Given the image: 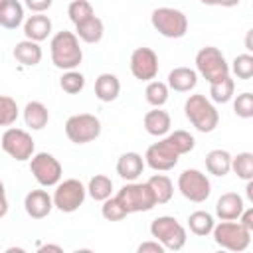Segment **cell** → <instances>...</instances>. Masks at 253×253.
<instances>
[{
  "label": "cell",
  "instance_id": "obj_21",
  "mask_svg": "<svg viewBox=\"0 0 253 253\" xmlns=\"http://www.w3.org/2000/svg\"><path fill=\"white\" fill-rule=\"evenodd\" d=\"M14 59L18 63H22L24 67H34L42 61V47L38 42H32V40H22L14 45Z\"/></svg>",
  "mask_w": 253,
  "mask_h": 253
},
{
  "label": "cell",
  "instance_id": "obj_17",
  "mask_svg": "<svg viewBox=\"0 0 253 253\" xmlns=\"http://www.w3.org/2000/svg\"><path fill=\"white\" fill-rule=\"evenodd\" d=\"M243 208H245V204H243V198L239 194L225 192L215 202V215L219 219H237L241 215Z\"/></svg>",
  "mask_w": 253,
  "mask_h": 253
},
{
  "label": "cell",
  "instance_id": "obj_1",
  "mask_svg": "<svg viewBox=\"0 0 253 253\" xmlns=\"http://www.w3.org/2000/svg\"><path fill=\"white\" fill-rule=\"evenodd\" d=\"M49 53H51V63L63 71L75 69L83 61V49L79 45V38L75 36V32H67V30H61L51 38Z\"/></svg>",
  "mask_w": 253,
  "mask_h": 253
},
{
  "label": "cell",
  "instance_id": "obj_34",
  "mask_svg": "<svg viewBox=\"0 0 253 253\" xmlns=\"http://www.w3.org/2000/svg\"><path fill=\"white\" fill-rule=\"evenodd\" d=\"M229 71H233V75L237 79H243V81H249L253 77V55L251 53H239L231 65H229Z\"/></svg>",
  "mask_w": 253,
  "mask_h": 253
},
{
  "label": "cell",
  "instance_id": "obj_9",
  "mask_svg": "<svg viewBox=\"0 0 253 253\" xmlns=\"http://www.w3.org/2000/svg\"><path fill=\"white\" fill-rule=\"evenodd\" d=\"M0 146L10 158H14L18 162L30 160L36 150V142H34L32 134L28 130L16 128V126H10L4 130V134L0 136Z\"/></svg>",
  "mask_w": 253,
  "mask_h": 253
},
{
  "label": "cell",
  "instance_id": "obj_22",
  "mask_svg": "<svg viewBox=\"0 0 253 253\" xmlns=\"http://www.w3.org/2000/svg\"><path fill=\"white\" fill-rule=\"evenodd\" d=\"M121 93V81L113 73H101L95 79V97L101 103H111Z\"/></svg>",
  "mask_w": 253,
  "mask_h": 253
},
{
  "label": "cell",
  "instance_id": "obj_24",
  "mask_svg": "<svg viewBox=\"0 0 253 253\" xmlns=\"http://www.w3.org/2000/svg\"><path fill=\"white\" fill-rule=\"evenodd\" d=\"M49 121V111L40 101H30L24 107V123L32 130H42Z\"/></svg>",
  "mask_w": 253,
  "mask_h": 253
},
{
  "label": "cell",
  "instance_id": "obj_20",
  "mask_svg": "<svg viewBox=\"0 0 253 253\" xmlns=\"http://www.w3.org/2000/svg\"><path fill=\"white\" fill-rule=\"evenodd\" d=\"M144 130L152 136H166L170 126H172V119L166 111H162L160 107H154L152 111H148L144 115Z\"/></svg>",
  "mask_w": 253,
  "mask_h": 253
},
{
  "label": "cell",
  "instance_id": "obj_42",
  "mask_svg": "<svg viewBox=\"0 0 253 253\" xmlns=\"http://www.w3.org/2000/svg\"><path fill=\"white\" fill-rule=\"evenodd\" d=\"M237 219H239V223L243 227H247L249 231H253V208H243V211H241V215Z\"/></svg>",
  "mask_w": 253,
  "mask_h": 253
},
{
  "label": "cell",
  "instance_id": "obj_10",
  "mask_svg": "<svg viewBox=\"0 0 253 253\" xmlns=\"http://www.w3.org/2000/svg\"><path fill=\"white\" fill-rule=\"evenodd\" d=\"M65 134L73 144H87L99 138L101 121L91 113H79L65 121Z\"/></svg>",
  "mask_w": 253,
  "mask_h": 253
},
{
  "label": "cell",
  "instance_id": "obj_30",
  "mask_svg": "<svg viewBox=\"0 0 253 253\" xmlns=\"http://www.w3.org/2000/svg\"><path fill=\"white\" fill-rule=\"evenodd\" d=\"M233 91H235V81L229 75L223 77L221 81L210 83V97H211L213 103H227V101H231Z\"/></svg>",
  "mask_w": 253,
  "mask_h": 253
},
{
  "label": "cell",
  "instance_id": "obj_36",
  "mask_svg": "<svg viewBox=\"0 0 253 253\" xmlns=\"http://www.w3.org/2000/svg\"><path fill=\"white\" fill-rule=\"evenodd\" d=\"M59 87H61L65 93H69V95H77V93L83 91V87H85V77H83V73H79V71H75V69H69V71H65V73L61 75Z\"/></svg>",
  "mask_w": 253,
  "mask_h": 253
},
{
  "label": "cell",
  "instance_id": "obj_37",
  "mask_svg": "<svg viewBox=\"0 0 253 253\" xmlns=\"http://www.w3.org/2000/svg\"><path fill=\"white\" fill-rule=\"evenodd\" d=\"M67 16L75 26V24L95 16V10H93L91 2H87V0H71V4L67 6Z\"/></svg>",
  "mask_w": 253,
  "mask_h": 253
},
{
  "label": "cell",
  "instance_id": "obj_44",
  "mask_svg": "<svg viewBox=\"0 0 253 253\" xmlns=\"http://www.w3.org/2000/svg\"><path fill=\"white\" fill-rule=\"evenodd\" d=\"M8 213V198H6V188L0 180V219Z\"/></svg>",
  "mask_w": 253,
  "mask_h": 253
},
{
  "label": "cell",
  "instance_id": "obj_15",
  "mask_svg": "<svg viewBox=\"0 0 253 253\" xmlns=\"http://www.w3.org/2000/svg\"><path fill=\"white\" fill-rule=\"evenodd\" d=\"M24 210L32 219H43L53 210V200L45 190H32L24 198Z\"/></svg>",
  "mask_w": 253,
  "mask_h": 253
},
{
  "label": "cell",
  "instance_id": "obj_41",
  "mask_svg": "<svg viewBox=\"0 0 253 253\" xmlns=\"http://www.w3.org/2000/svg\"><path fill=\"white\" fill-rule=\"evenodd\" d=\"M136 251L138 253H162L164 251V245L160 243V241H144V243H140L138 247H136Z\"/></svg>",
  "mask_w": 253,
  "mask_h": 253
},
{
  "label": "cell",
  "instance_id": "obj_6",
  "mask_svg": "<svg viewBox=\"0 0 253 253\" xmlns=\"http://www.w3.org/2000/svg\"><path fill=\"white\" fill-rule=\"evenodd\" d=\"M150 235L156 241H160L164 245V249H170V251H180L188 239L184 225L172 215H160V217L152 219Z\"/></svg>",
  "mask_w": 253,
  "mask_h": 253
},
{
  "label": "cell",
  "instance_id": "obj_2",
  "mask_svg": "<svg viewBox=\"0 0 253 253\" xmlns=\"http://www.w3.org/2000/svg\"><path fill=\"white\" fill-rule=\"evenodd\" d=\"M184 115L192 123V126L200 132H211L215 130L219 123V113L213 107V103L206 95H190L184 103Z\"/></svg>",
  "mask_w": 253,
  "mask_h": 253
},
{
  "label": "cell",
  "instance_id": "obj_3",
  "mask_svg": "<svg viewBox=\"0 0 253 253\" xmlns=\"http://www.w3.org/2000/svg\"><path fill=\"white\" fill-rule=\"evenodd\" d=\"M150 24H152V28L160 36L170 38V40L184 38L186 32H188V18H186V14L182 10L170 8V6H162V8L152 10Z\"/></svg>",
  "mask_w": 253,
  "mask_h": 253
},
{
  "label": "cell",
  "instance_id": "obj_26",
  "mask_svg": "<svg viewBox=\"0 0 253 253\" xmlns=\"http://www.w3.org/2000/svg\"><path fill=\"white\" fill-rule=\"evenodd\" d=\"M206 170L213 176H225L229 174L231 170V154L227 150H221V148H215V150H210L206 154Z\"/></svg>",
  "mask_w": 253,
  "mask_h": 253
},
{
  "label": "cell",
  "instance_id": "obj_35",
  "mask_svg": "<svg viewBox=\"0 0 253 253\" xmlns=\"http://www.w3.org/2000/svg\"><path fill=\"white\" fill-rule=\"evenodd\" d=\"M18 115H20L18 103L8 95H0V126H12Z\"/></svg>",
  "mask_w": 253,
  "mask_h": 253
},
{
  "label": "cell",
  "instance_id": "obj_38",
  "mask_svg": "<svg viewBox=\"0 0 253 253\" xmlns=\"http://www.w3.org/2000/svg\"><path fill=\"white\" fill-rule=\"evenodd\" d=\"M101 215H103L107 221H121V219H125L128 213H126L125 206H123V204L117 200V196H115V198H107V200H103Z\"/></svg>",
  "mask_w": 253,
  "mask_h": 253
},
{
  "label": "cell",
  "instance_id": "obj_5",
  "mask_svg": "<svg viewBox=\"0 0 253 253\" xmlns=\"http://www.w3.org/2000/svg\"><path fill=\"white\" fill-rule=\"evenodd\" d=\"M196 73L208 83H215L229 75V63L217 47L206 45L196 53Z\"/></svg>",
  "mask_w": 253,
  "mask_h": 253
},
{
  "label": "cell",
  "instance_id": "obj_45",
  "mask_svg": "<svg viewBox=\"0 0 253 253\" xmlns=\"http://www.w3.org/2000/svg\"><path fill=\"white\" fill-rule=\"evenodd\" d=\"M40 253H45V251H55V253H61V247L59 245H40L38 249Z\"/></svg>",
  "mask_w": 253,
  "mask_h": 253
},
{
  "label": "cell",
  "instance_id": "obj_12",
  "mask_svg": "<svg viewBox=\"0 0 253 253\" xmlns=\"http://www.w3.org/2000/svg\"><path fill=\"white\" fill-rule=\"evenodd\" d=\"M30 172L34 174L36 182L43 188H51L61 180L63 168L59 164V160L49 154V152H34V156L30 158Z\"/></svg>",
  "mask_w": 253,
  "mask_h": 253
},
{
  "label": "cell",
  "instance_id": "obj_4",
  "mask_svg": "<svg viewBox=\"0 0 253 253\" xmlns=\"http://www.w3.org/2000/svg\"><path fill=\"white\" fill-rule=\"evenodd\" d=\"M215 245L227 251H245L251 243V231L235 219H221L211 229Z\"/></svg>",
  "mask_w": 253,
  "mask_h": 253
},
{
  "label": "cell",
  "instance_id": "obj_29",
  "mask_svg": "<svg viewBox=\"0 0 253 253\" xmlns=\"http://www.w3.org/2000/svg\"><path fill=\"white\" fill-rule=\"evenodd\" d=\"M87 194L95 200V202H103L107 198H111L113 194V180L105 174H95L89 184H87Z\"/></svg>",
  "mask_w": 253,
  "mask_h": 253
},
{
  "label": "cell",
  "instance_id": "obj_8",
  "mask_svg": "<svg viewBox=\"0 0 253 253\" xmlns=\"http://www.w3.org/2000/svg\"><path fill=\"white\" fill-rule=\"evenodd\" d=\"M87 198V188L77 180V178H67V180H59L55 184V192L51 196L53 200V208H57L63 213H73L77 211L83 202Z\"/></svg>",
  "mask_w": 253,
  "mask_h": 253
},
{
  "label": "cell",
  "instance_id": "obj_43",
  "mask_svg": "<svg viewBox=\"0 0 253 253\" xmlns=\"http://www.w3.org/2000/svg\"><path fill=\"white\" fill-rule=\"evenodd\" d=\"M202 4H206V6H221V8H233V6H237L241 0H200Z\"/></svg>",
  "mask_w": 253,
  "mask_h": 253
},
{
  "label": "cell",
  "instance_id": "obj_39",
  "mask_svg": "<svg viewBox=\"0 0 253 253\" xmlns=\"http://www.w3.org/2000/svg\"><path fill=\"white\" fill-rule=\"evenodd\" d=\"M233 111L239 119H251L253 117V93L245 91L237 95L233 101Z\"/></svg>",
  "mask_w": 253,
  "mask_h": 253
},
{
  "label": "cell",
  "instance_id": "obj_33",
  "mask_svg": "<svg viewBox=\"0 0 253 253\" xmlns=\"http://www.w3.org/2000/svg\"><path fill=\"white\" fill-rule=\"evenodd\" d=\"M144 97H146V101H148V105H152V107H162V105H166V101H168V85L166 83H162V81H148V85H146V89H144Z\"/></svg>",
  "mask_w": 253,
  "mask_h": 253
},
{
  "label": "cell",
  "instance_id": "obj_7",
  "mask_svg": "<svg viewBox=\"0 0 253 253\" xmlns=\"http://www.w3.org/2000/svg\"><path fill=\"white\" fill-rule=\"evenodd\" d=\"M117 200L125 206L126 213H138V211H150L156 206L154 194L148 186V182H128L117 192Z\"/></svg>",
  "mask_w": 253,
  "mask_h": 253
},
{
  "label": "cell",
  "instance_id": "obj_14",
  "mask_svg": "<svg viewBox=\"0 0 253 253\" xmlns=\"http://www.w3.org/2000/svg\"><path fill=\"white\" fill-rule=\"evenodd\" d=\"M130 73L138 81H152L158 75V55L152 47H136L130 53Z\"/></svg>",
  "mask_w": 253,
  "mask_h": 253
},
{
  "label": "cell",
  "instance_id": "obj_18",
  "mask_svg": "<svg viewBox=\"0 0 253 253\" xmlns=\"http://www.w3.org/2000/svg\"><path fill=\"white\" fill-rule=\"evenodd\" d=\"M51 34V20L45 14H34L24 22V36L32 42H43Z\"/></svg>",
  "mask_w": 253,
  "mask_h": 253
},
{
  "label": "cell",
  "instance_id": "obj_19",
  "mask_svg": "<svg viewBox=\"0 0 253 253\" xmlns=\"http://www.w3.org/2000/svg\"><path fill=\"white\" fill-rule=\"evenodd\" d=\"M168 89H174L178 93H188L198 85V73L190 67H174L168 73Z\"/></svg>",
  "mask_w": 253,
  "mask_h": 253
},
{
  "label": "cell",
  "instance_id": "obj_11",
  "mask_svg": "<svg viewBox=\"0 0 253 253\" xmlns=\"http://www.w3.org/2000/svg\"><path fill=\"white\" fill-rule=\"evenodd\" d=\"M178 190L186 200H190L194 204H202L210 198L211 184L204 172H200L196 168H186L178 176Z\"/></svg>",
  "mask_w": 253,
  "mask_h": 253
},
{
  "label": "cell",
  "instance_id": "obj_47",
  "mask_svg": "<svg viewBox=\"0 0 253 253\" xmlns=\"http://www.w3.org/2000/svg\"><path fill=\"white\" fill-rule=\"evenodd\" d=\"M4 2H6V0H0V6H2V4H4Z\"/></svg>",
  "mask_w": 253,
  "mask_h": 253
},
{
  "label": "cell",
  "instance_id": "obj_16",
  "mask_svg": "<svg viewBox=\"0 0 253 253\" xmlns=\"http://www.w3.org/2000/svg\"><path fill=\"white\" fill-rule=\"evenodd\" d=\"M144 166V158L138 152H125L117 160V174L126 182H134L142 174Z\"/></svg>",
  "mask_w": 253,
  "mask_h": 253
},
{
  "label": "cell",
  "instance_id": "obj_46",
  "mask_svg": "<svg viewBox=\"0 0 253 253\" xmlns=\"http://www.w3.org/2000/svg\"><path fill=\"white\" fill-rule=\"evenodd\" d=\"M247 198H249V202H253V182L251 180H247Z\"/></svg>",
  "mask_w": 253,
  "mask_h": 253
},
{
  "label": "cell",
  "instance_id": "obj_40",
  "mask_svg": "<svg viewBox=\"0 0 253 253\" xmlns=\"http://www.w3.org/2000/svg\"><path fill=\"white\" fill-rule=\"evenodd\" d=\"M53 4V0H24V6L28 10H32L34 14H43L45 10H49Z\"/></svg>",
  "mask_w": 253,
  "mask_h": 253
},
{
  "label": "cell",
  "instance_id": "obj_31",
  "mask_svg": "<svg viewBox=\"0 0 253 253\" xmlns=\"http://www.w3.org/2000/svg\"><path fill=\"white\" fill-rule=\"evenodd\" d=\"M166 140L172 144V148H174L180 156L192 152L194 146H196V138H194L188 130H174V132L166 134Z\"/></svg>",
  "mask_w": 253,
  "mask_h": 253
},
{
  "label": "cell",
  "instance_id": "obj_28",
  "mask_svg": "<svg viewBox=\"0 0 253 253\" xmlns=\"http://www.w3.org/2000/svg\"><path fill=\"white\" fill-rule=\"evenodd\" d=\"M213 225H215V221H213V215H211L210 211L198 210V211H194V213L188 215V227H190V231H192L194 235H198V237L210 235L211 229H213Z\"/></svg>",
  "mask_w": 253,
  "mask_h": 253
},
{
  "label": "cell",
  "instance_id": "obj_32",
  "mask_svg": "<svg viewBox=\"0 0 253 253\" xmlns=\"http://www.w3.org/2000/svg\"><path fill=\"white\" fill-rule=\"evenodd\" d=\"M231 170L241 180H253V154L251 152H239L237 156H231Z\"/></svg>",
  "mask_w": 253,
  "mask_h": 253
},
{
  "label": "cell",
  "instance_id": "obj_23",
  "mask_svg": "<svg viewBox=\"0 0 253 253\" xmlns=\"http://www.w3.org/2000/svg\"><path fill=\"white\" fill-rule=\"evenodd\" d=\"M103 34H105V26H103L101 18H97V16H91V18L75 24V36L81 42H85V43H97V42H101Z\"/></svg>",
  "mask_w": 253,
  "mask_h": 253
},
{
  "label": "cell",
  "instance_id": "obj_27",
  "mask_svg": "<svg viewBox=\"0 0 253 253\" xmlns=\"http://www.w3.org/2000/svg\"><path fill=\"white\" fill-rule=\"evenodd\" d=\"M148 186H150V190H152L154 200H156L158 206H160V204H168V202L172 200V196H174V184H172V180H170L168 176H164V174H154V176H150V178H148Z\"/></svg>",
  "mask_w": 253,
  "mask_h": 253
},
{
  "label": "cell",
  "instance_id": "obj_13",
  "mask_svg": "<svg viewBox=\"0 0 253 253\" xmlns=\"http://www.w3.org/2000/svg\"><path fill=\"white\" fill-rule=\"evenodd\" d=\"M180 160V154L172 148V144L166 140V136L154 144H150L146 148V154H144V164L150 166L152 170L156 172H168L172 170Z\"/></svg>",
  "mask_w": 253,
  "mask_h": 253
},
{
  "label": "cell",
  "instance_id": "obj_25",
  "mask_svg": "<svg viewBox=\"0 0 253 253\" xmlns=\"http://www.w3.org/2000/svg\"><path fill=\"white\" fill-rule=\"evenodd\" d=\"M24 24V6L18 0H6L0 6V26L6 30H16Z\"/></svg>",
  "mask_w": 253,
  "mask_h": 253
}]
</instances>
